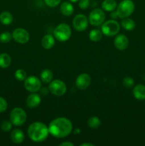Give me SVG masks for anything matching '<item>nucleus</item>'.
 <instances>
[{
    "label": "nucleus",
    "instance_id": "f257e3e1",
    "mask_svg": "<svg viewBox=\"0 0 145 146\" xmlns=\"http://www.w3.org/2000/svg\"><path fill=\"white\" fill-rule=\"evenodd\" d=\"M73 126L69 119L64 117L55 118L48 125L49 133L57 138H63L72 133Z\"/></svg>",
    "mask_w": 145,
    "mask_h": 146
},
{
    "label": "nucleus",
    "instance_id": "f03ea898",
    "mask_svg": "<svg viewBox=\"0 0 145 146\" xmlns=\"http://www.w3.org/2000/svg\"><path fill=\"white\" fill-rule=\"evenodd\" d=\"M28 137L32 141L41 143L47 139L49 135L48 127L42 122H34L28 126L27 131Z\"/></svg>",
    "mask_w": 145,
    "mask_h": 146
},
{
    "label": "nucleus",
    "instance_id": "7ed1b4c3",
    "mask_svg": "<svg viewBox=\"0 0 145 146\" xmlns=\"http://www.w3.org/2000/svg\"><path fill=\"white\" fill-rule=\"evenodd\" d=\"M72 31L68 24L61 23L58 24L53 31V36L56 40L61 42L66 41L71 38Z\"/></svg>",
    "mask_w": 145,
    "mask_h": 146
},
{
    "label": "nucleus",
    "instance_id": "20e7f679",
    "mask_svg": "<svg viewBox=\"0 0 145 146\" xmlns=\"http://www.w3.org/2000/svg\"><path fill=\"white\" fill-rule=\"evenodd\" d=\"M135 9L134 4L132 0H123L117 7L119 18L125 19L132 15Z\"/></svg>",
    "mask_w": 145,
    "mask_h": 146
},
{
    "label": "nucleus",
    "instance_id": "39448f33",
    "mask_svg": "<svg viewBox=\"0 0 145 146\" xmlns=\"http://www.w3.org/2000/svg\"><path fill=\"white\" fill-rule=\"evenodd\" d=\"M101 31L102 34L107 36H114L118 34L120 31V25L115 19L108 20L102 24Z\"/></svg>",
    "mask_w": 145,
    "mask_h": 146
},
{
    "label": "nucleus",
    "instance_id": "423d86ee",
    "mask_svg": "<svg viewBox=\"0 0 145 146\" xmlns=\"http://www.w3.org/2000/svg\"><path fill=\"white\" fill-rule=\"evenodd\" d=\"M10 121L16 126L24 125L27 119L26 113L21 108H14L10 113Z\"/></svg>",
    "mask_w": 145,
    "mask_h": 146
},
{
    "label": "nucleus",
    "instance_id": "0eeeda50",
    "mask_svg": "<svg viewBox=\"0 0 145 146\" xmlns=\"http://www.w3.org/2000/svg\"><path fill=\"white\" fill-rule=\"evenodd\" d=\"M48 90L55 96H62L66 93L67 86L65 83L59 79H55L49 83Z\"/></svg>",
    "mask_w": 145,
    "mask_h": 146
},
{
    "label": "nucleus",
    "instance_id": "6e6552de",
    "mask_svg": "<svg viewBox=\"0 0 145 146\" xmlns=\"http://www.w3.org/2000/svg\"><path fill=\"white\" fill-rule=\"evenodd\" d=\"M105 14L101 9H95L90 14L88 21L90 24L95 27L101 26L105 21Z\"/></svg>",
    "mask_w": 145,
    "mask_h": 146
},
{
    "label": "nucleus",
    "instance_id": "1a4fd4ad",
    "mask_svg": "<svg viewBox=\"0 0 145 146\" xmlns=\"http://www.w3.org/2000/svg\"><path fill=\"white\" fill-rule=\"evenodd\" d=\"M24 87L31 93H36L41 88V81L35 76H30L24 80Z\"/></svg>",
    "mask_w": 145,
    "mask_h": 146
},
{
    "label": "nucleus",
    "instance_id": "9d476101",
    "mask_svg": "<svg viewBox=\"0 0 145 146\" xmlns=\"http://www.w3.org/2000/svg\"><path fill=\"white\" fill-rule=\"evenodd\" d=\"M89 21L86 16L82 14H77L72 20V27L76 31H83L88 28Z\"/></svg>",
    "mask_w": 145,
    "mask_h": 146
},
{
    "label": "nucleus",
    "instance_id": "9b49d317",
    "mask_svg": "<svg viewBox=\"0 0 145 146\" xmlns=\"http://www.w3.org/2000/svg\"><path fill=\"white\" fill-rule=\"evenodd\" d=\"M12 38L18 44H26L30 39V34L24 29L17 28L12 33Z\"/></svg>",
    "mask_w": 145,
    "mask_h": 146
},
{
    "label": "nucleus",
    "instance_id": "f8f14e48",
    "mask_svg": "<svg viewBox=\"0 0 145 146\" xmlns=\"http://www.w3.org/2000/svg\"><path fill=\"white\" fill-rule=\"evenodd\" d=\"M91 84V78L89 74H81L77 77L75 80V85L76 87L80 90H85L90 86Z\"/></svg>",
    "mask_w": 145,
    "mask_h": 146
},
{
    "label": "nucleus",
    "instance_id": "ddd939ff",
    "mask_svg": "<svg viewBox=\"0 0 145 146\" xmlns=\"http://www.w3.org/2000/svg\"><path fill=\"white\" fill-rule=\"evenodd\" d=\"M114 44L115 47L119 51H125L129 46V39L127 36L123 34H117L114 40Z\"/></svg>",
    "mask_w": 145,
    "mask_h": 146
},
{
    "label": "nucleus",
    "instance_id": "4468645a",
    "mask_svg": "<svg viewBox=\"0 0 145 146\" xmlns=\"http://www.w3.org/2000/svg\"><path fill=\"white\" fill-rule=\"evenodd\" d=\"M41 98L40 95L37 94L36 93H32L27 97L26 104L27 107H28V108H34L38 107L41 104Z\"/></svg>",
    "mask_w": 145,
    "mask_h": 146
},
{
    "label": "nucleus",
    "instance_id": "2eb2a0df",
    "mask_svg": "<svg viewBox=\"0 0 145 146\" xmlns=\"http://www.w3.org/2000/svg\"><path fill=\"white\" fill-rule=\"evenodd\" d=\"M10 138L14 143L20 144L24 142L25 135H24V132L21 129L17 128V129H14L11 131Z\"/></svg>",
    "mask_w": 145,
    "mask_h": 146
},
{
    "label": "nucleus",
    "instance_id": "dca6fc26",
    "mask_svg": "<svg viewBox=\"0 0 145 146\" xmlns=\"http://www.w3.org/2000/svg\"><path fill=\"white\" fill-rule=\"evenodd\" d=\"M134 97L138 101L145 100V86L143 84H137L135 86L132 91Z\"/></svg>",
    "mask_w": 145,
    "mask_h": 146
},
{
    "label": "nucleus",
    "instance_id": "f3484780",
    "mask_svg": "<svg viewBox=\"0 0 145 146\" xmlns=\"http://www.w3.org/2000/svg\"><path fill=\"white\" fill-rule=\"evenodd\" d=\"M41 45L45 49H51L55 45V37L51 34H46L41 40Z\"/></svg>",
    "mask_w": 145,
    "mask_h": 146
},
{
    "label": "nucleus",
    "instance_id": "a211bd4d",
    "mask_svg": "<svg viewBox=\"0 0 145 146\" xmlns=\"http://www.w3.org/2000/svg\"><path fill=\"white\" fill-rule=\"evenodd\" d=\"M60 10L63 15L65 17H70L74 12V7L71 3L68 1H64L60 7Z\"/></svg>",
    "mask_w": 145,
    "mask_h": 146
},
{
    "label": "nucleus",
    "instance_id": "6ab92c4d",
    "mask_svg": "<svg viewBox=\"0 0 145 146\" xmlns=\"http://www.w3.org/2000/svg\"><path fill=\"white\" fill-rule=\"evenodd\" d=\"M117 3L115 0H104L102 3V9L106 11H112L116 9Z\"/></svg>",
    "mask_w": 145,
    "mask_h": 146
},
{
    "label": "nucleus",
    "instance_id": "aec40b11",
    "mask_svg": "<svg viewBox=\"0 0 145 146\" xmlns=\"http://www.w3.org/2000/svg\"><path fill=\"white\" fill-rule=\"evenodd\" d=\"M40 78H41V81L44 84H49L53 78V74L51 70L44 69L41 73Z\"/></svg>",
    "mask_w": 145,
    "mask_h": 146
},
{
    "label": "nucleus",
    "instance_id": "412c9836",
    "mask_svg": "<svg viewBox=\"0 0 145 146\" xmlns=\"http://www.w3.org/2000/svg\"><path fill=\"white\" fill-rule=\"evenodd\" d=\"M121 27L125 29V30L132 31L136 27V23L134 22V21L132 19L127 17V18L123 19V20L121 21Z\"/></svg>",
    "mask_w": 145,
    "mask_h": 146
},
{
    "label": "nucleus",
    "instance_id": "4be33fe9",
    "mask_svg": "<svg viewBox=\"0 0 145 146\" xmlns=\"http://www.w3.org/2000/svg\"><path fill=\"white\" fill-rule=\"evenodd\" d=\"M11 58L7 53H2L0 54V67L2 68H7L11 65Z\"/></svg>",
    "mask_w": 145,
    "mask_h": 146
},
{
    "label": "nucleus",
    "instance_id": "5701e85b",
    "mask_svg": "<svg viewBox=\"0 0 145 146\" xmlns=\"http://www.w3.org/2000/svg\"><path fill=\"white\" fill-rule=\"evenodd\" d=\"M14 20L12 14L9 11H3L0 14V21L4 25H9L11 24Z\"/></svg>",
    "mask_w": 145,
    "mask_h": 146
},
{
    "label": "nucleus",
    "instance_id": "b1692460",
    "mask_svg": "<svg viewBox=\"0 0 145 146\" xmlns=\"http://www.w3.org/2000/svg\"><path fill=\"white\" fill-rule=\"evenodd\" d=\"M89 38L91 41H94V42H98V41H100L102 38V31L100 29H92L90 32Z\"/></svg>",
    "mask_w": 145,
    "mask_h": 146
},
{
    "label": "nucleus",
    "instance_id": "393cba45",
    "mask_svg": "<svg viewBox=\"0 0 145 146\" xmlns=\"http://www.w3.org/2000/svg\"><path fill=\"white\" fill-rule=\"evenodd\" d=\"M101 125V121L98 117L92 116L88 121V125L92 129L98 128Z\"/></svg>",
    "mask_w": 145,
    "mask_h": 146
},
{
    "label": "nucleus",
    "instance_id": "a878e982",
    "mask_svg": "<svg viewBox=\"0 0 145 146\" xmlns=\"http://www.w3.org/2000/svg\"><path fill=\"white\" fill-rule=\"evenodd\" d=\"M14 76L16 80L19 81H23L27 78V74L24 69H18L14 73Z\"/></svg>",
    "mask_w": 145,
    "mask_h": 146
},
{
    "label": "nucleus",
    "instance_id": "bb28decb",
    "mask_svg": "<svg viewBox=\"0 0 145 146\" xmlns=\"http://www.w3.org/2000/svg\"><path fill=\"white\" fill-rule=\"evenodd\" d=\"M12 38V34L8 31H4L0 34V41L2 43H8Z\"/></svg>",
    "mask_w": 145,
    "mask_h": 146
},
{
    "label": "nucleus",
    "instance_id": "cd10ccee",
    "mask_svg": "<svg viewBox=\"0 0 145 146\" xmlns=\"http://www.w3.org/2000/svg\"><path fill=\"white\" fill-rule=\"evenodd\" d=\"M12 125L13 124L11 121H5L4 122H2V123H1V128L4 132H9V131H11V128H12Z\"/></svg>",
    "mask_w": 145,
    "mask_h": 146
},
{
    "label": "nucleus",
    "instance_id": "c85d7f7f",
    "mask_svg": "<svg viewBox=\"0 0 145 146\" xmlns=\"http://www.w3.org/2000/svg\"><path fill=\"white\" fill-rule=\"evenodd\" d=\"M122 84L125 86L127 87V88H131L134 84V81L131 77H125L123 80H122Z\"/></svg>",
    "mask_w": 145,
    "mask_h": 146
},
{
    "label": "nucleus",
    "instance_id": "c756f323",
    "mask_svg": "<svg viewBox=\"0 0 145 146\" xmlns=\"http://www.w3.org/2000/svg\"><path fill=\"white\" fill-rule=\"evenodd\" d=\"M45 4L49 7H55L59 5L61 0H44Z\"/></svg>",
    "mask_w": 145,
    "mask_h": 146
},
{
    "label": "nucleus",
    "instance_id": "7c9ffc66",
    "mask_svg": "<svg viewBox=\"0 0 145 146\" xmlns=\"http://www.w3.org/2000/svg\"><path fill=\"white\" fill-rule=\"evenodd\" d=\"M8 108V104L7 101L4 98L0 96V113H3Z\"/></svg>",
    "mask_w": 145,
    "mask_h": 146
},
{
    "label": "nucleus",
    "instance_id": "2f4dec72",
    "mask_svg": "<svg viewBox=\"0 0 145 146\" xmlns=\"http://www.w3.org/2000/svg\"><path fill=\"white\" fill-rule=\"evenodd\" d=\"M78 5L81 9H86L90 6V0H79Z\"/></svg>",
    "mask_w": 145,
    "mask_h": 146
},
{
    "label": "nucleus",
    "instance_id": "473e14b6",
    "mask_svg": "<svg viewBox=\"0 0 145 146\" xmlns=\"http://www.w3.org/2000/svg\"><path fill=\"white\" fill-rule=\"evenodd\" d=\"M40 92H41V94L43 96H46L48 94V92H49V90H48V88L43 87V88H41V89H40Z\"/></svg>",
    "mask_w": 145,
    "mask_h": 146
},
{
    "label": "nucleus",
    "instance_id": "72a5a7b5",
    "mask_svg": "<svg viewBox=\"0 0 145 146\" xmlns=\"http://www.w3.org/2000/svg\"><path fill=\"white\" fill-rule=\"evenodd\" d=\"M111 14H110V17L112 19H117V18H119V16H118V14L117 12V11H111Z\"/></svg>",
    "mask_w": 145,
    "mask_h": 146
},
{
    "label": "nucleus",
    "instance_id": "f704fd0d",
    "mask_svg": "<svg viewBox=\"0 0 145 146\" xmlns=\"http://www.w3.org/2000/svg\"><path fill=\"white\" fill-rule=\"evenodd\" d=\"M60 146H74V143L69 142V141H65L59 144Z\"/></svg>",
    "mask_w": 145,
    "mask_h": 146
},
{
    "label": "nucleus",
    "instance_id": "c9c22d12",
    "mask_svg": "<svg viewBox=\"0 0 145 146\" xmlns=\"http://www.w3.org/2000/svg\"><path fill=\"white\" fill-rule=\"evenodd\" d=\"M80 146H94L93 143H81Z\"/></svg>",
    "mask_w": 145,
    "mask_h": 146
},
{
    "label": "nucleus",
    "instance_id": "e433bc0d",
    "mask_svg": "<svg viewBox=\"0 0 145 146\" xmlns=\"http://www.w3.org/2000/svg\"><path fill=\"white\" fill-rule=\"evenodd\" d=\"M69 1H71V2L75 3V2H77V1H79V0H69Z\"/></svg>",
    "mask_w": 145,
    "mask_h": 146
},
{
    "label": "nucleus",
    "instance_id": "4c0bfd02",
    "mask_svg": "<svg viewBox=\"0 0 145 146\" xmlns=\"http://www.w3.org/2000/svg\"><path fill=\"white\" fill-rule=\"evenodd\" d=\"M144 80H145V76H144Z\"/></svg>",
    "mask_w": 145,
    "mask_h": 146
}]
</instances>
